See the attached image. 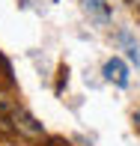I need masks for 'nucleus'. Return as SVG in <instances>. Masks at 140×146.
<instances>
[{
    "label": "nucleus",
    "instance_id": "1",
    "mask_svg": "<svg viewBox=\"0 0 140 146\" xmlns=\"http://www.w3.org/2000/svg\"><path fill=\"white\" fill-rule=\"evenodd\" d=\"M9 122H12V128H15V131H21V134H27V137H39V134H45L42 122H39L36 116H30L24 108H12Z\"/></svg>",
    "mask_w": 140,
    "mask_h": 146
},
{
    "label": "nucleus",
    "instance_id": "2",
    "mask_svg": "<svg viewBox=\"0 0 140 146\" xmlns=\"http://www.w3.org/2000/svg\"><path fill=\"white\" fill-rule=\"evenodd\" d=\"M104 81H107V84H113V87H128V81H131V78H128V66H125L122 63V60H119V57H110L107 60V63H104Z\"/></svg>",
    "mask_w": 140,
    "mask_h": 146
},
{
    "label": "nucleus",
    "instance_id": "3",
    "mask_svg": "<svg viewBox=\"0 0 140 146\" xmlns=\"http://www.w3.org/2000/svg\"><path fill=\"white\" fill-rule=\"evenodd\" d=\"M81 6L90 15V21H96L98 27H107L110 24V3L107 0H81Z\"/></svg>",
    "mask_w": 140,
    "mask_h": 146
},
{
    "label": "nucleus",
    "instance_id": "4",
    "mask_svg": "<svg viewBox=\"0 0 140 146\" xmlns=\"http://www.w3.org/2000/svg\"><path fill=\"white\" fill-rule=\"evenodd\" d=\"M116 39H119V42L125 45V54H128V60H131V63H137V66H140V45L134 42V39H131V33H125V30H122V33H119Z\"/></svg>",
    "mask_w": 140,
    "mask_h": 146
},
{
    "label": "nucleus",
    "instance_id": "5",
    "mask_svg": "<svg viewBox=\"0 0 140 146\" xmlns=\"http://www.w3.org/2000/svg\"><path fill=\"white\" fill-rule=\"evenodd\" d=\"M12 108H15V104H9V98H6L3 92H0V125H3V122H9V116H12Z\"/></svg>",
    "mask_w": 140,
    "mask_h": 146
},
{
    "label": "nucleus",
    "instance_id": "6",
    "mask_svg": "<svg viewBox=\"0 0 140 146\" xmlns=\"http://www.w3.org/2000/svg\"><path fill=\"white\" fill-rule=\"evenodd\" d=\"M134 128H137V131H140V108H137V110H134Z\"/></svg>",
    "mask_w": 140,
    "mask_h": 146
}]
</instances>
